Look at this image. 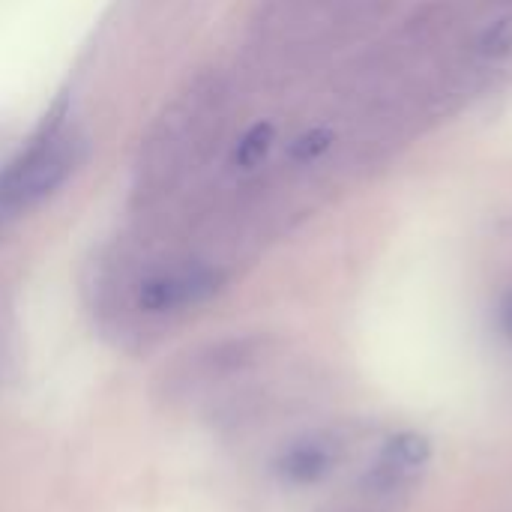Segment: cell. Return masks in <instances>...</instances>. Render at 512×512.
Instances as JSON below:
<instances>
[{
	"instance_id": "cell-1",
	"label": "cell",
	"mask_w": 512,
	"mask_h": 512,
	"mask_svg": "<svg viewBox=\"0 0 512 512\" xmlns=\"http://www.w3.org/2000/svg\"><path fill=\"white\" fill-rule=\"evenodd\" d=\"M225 126V93L216 81H198L189 87L153 126L141 162L138 195L147 204H159L174 195L219 147Z\"/></svg>"
},
{
	"instance_id": "cell-2",
	"label": "cell",
	"mask_w": 512,
	"mask_h": 512,
	"mask_svg": "<svg viewBox=\"0 0 512 512\" xmlns=\"http://www.w3.org/2000/svg\"><path fill=\"white\" fill-rule=\"evenodd\" d=\"M84 144L66 132H42L9 165L0 168V228L54 195L78 168Z\"/></svg>"
},
{
	"instance_id": "cell-3",
	"label": "cell",
	"mask_w": 512,
	"mask_h": 512,
	"mask_svg": "<svg viewBox=\"0 0 512 512\" xmlns=\"http://www.w3.org/2000/svg\"><path fill=\"white\" fill-rule=\"evenodd\" d=\"M432 447L420 432H399L393 435L357 480L351 498L336 512H399L405 501L414 495Z\"/></svg>"
},
{
	"instance_id": "cell-4",
	"label": "cell",
	"mask_w": 512,
	"mask_h": 512,
	"mask_svg": "<svg viewBox=\"0 0 512 512\" xmlns=\"http://www.w3.org/2000/svg\"><path fill=\"white\" fill-rule=\"evenodd\" d=\"M225 282V273L207 261H171L162 267H153L138 282V309L147 315H174L186 312L198 303H207L219 294Z\"/></svg>"
},
{
	"instance_id": "cell-5",
	"label": "cell",
	"mask_w": 512,
	"mask_h": 512,
	"mask_svg": "<svg viewBox=\"0 0 512 512\" xmlns=\"http://www.w3.org/2000/svg\"><path fill=\"white\" fill-rule=\"evenodd\" d=\"M339 459H342V441L330 432H318L285 447L276 462V474L288 486H315L333 474Z\"/></svg>"
},
{
	"instance_id": "cell-6",
	"label": "cell",
	"mask_w": 512,
	"mask_h": 512,
	"mask_svg": "<svg viewBox=\"0 0 512 512\" xmlns=\"http://www.w3.org/2000/svg\"><path fill=\"white\" fill-rule=\"evenodd\" d=\"M273 138H276V129H273L270 123L252 126V129L237 141L234 168H237V171H252V168H258V165L267 159V153H270V147H273Z\"/></svg>"
},
{
	"instance_id": "cell-7",
	"label": "cell",
	"mask_w": 512,
	"mask_h": 512,
	"mask_svg": "<svg viewBox=\"0 0 512 512\" xmlns=\"http://www.w3.org/2000/svg\"><path fill=\"white\" fill-rule=\"evenodd\" d=\"M333 132L330 129H309L297 144H294V159L300 162H315L318 156H324V150L330 147Z\"/></svg>"
},
{
	"instance_id": "cell-8",
	"label": "cell",
	"mask_w": 512,
	"mask_h": 512,
	"mask_svg": "<svg viewBox=\"0 0 512 512\" xmlns=\"http://www.w3.org/2000/svg\"><path fill=\"white\" fill-rule=\"evenodd\" d=\"M498 324H501L504 336L512 342V291L501 300V306H498Z\"/></svg>"
}]
</instances>
